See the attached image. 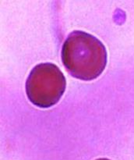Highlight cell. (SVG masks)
Here are the masks:
<instances>
[{
  "instance_id": "6da1fadb",
  "label": "cell",
  "mask_w": 134,
  "mask_h": 160,
  "mask_svg": "<svg viewBox=\"0 0 134 160\" xmlns=\"http://www.w3.org/2000/svg\"><path fill=\"white\" fill-rule=\"evenodd\" d=\"M62 63L68 73L81 81H93L107 64V50L98 38L85 31H73L63 42Z\"/></svg>"
},
{
  "instance_id": "7a4b0ae2",
  "label": "cell",
  "mask_w": 134,
  "mask_h": 160,
  "mask_svg": "<svg viewBox=\"0 0 134 160\" xmlns=\"http://www.w3.org/2000/svg\"><path fill=\"white\" fill-rule=\"evenodd\" d=\"M66 88V81L60 69L51 62L37 64L26 81V93L34 106L49 108L57 104Z\"/></svg>"
},
{
  "instance_id": "3957f363",
  "label": "cell",
  "mask_w": 134,
  "mask_h": 160,
  "mask_svg": "<svg viewBox=\"0 0 134 160\" xmlns=\"http://www.w3.org/2000/svg\"><path fill=\"white\" fill-rule=\"evenodd\" d=\"M96 160H110V159H106V158H101V159H96Z\"/></svg>"
}]
</instances>
